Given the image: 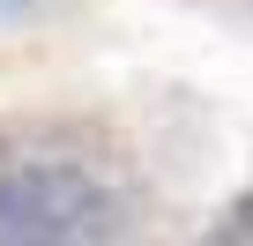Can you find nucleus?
<instances>
[{
    "label": "nucleus",
    "instance_id": "nucleus-1",
    "mask_svg": "<svg viewBox=\"0 0 253 246\" xmlns=\"http://www.w3.org/2000/svg\"><path fill=\"white\" fill-rule=\"evenodd\" d=\"M119 224V201L82 172V164H8L0 172V239L23 246H67V239H104Z\"/></svg>",
    "mask_w": 253,
    "mask_h": 246
},
{
    "label": "nucleus",
    "instance_id": "nucleus-2",
    "mask_svg": "<svg viewBox=\"0 0 253 246\" xmlns=\"http://www.w3.org/2000/svg\"><path fill=\"white\" fill-rule=\"evenodd\" d=\"M38 0H0V23H15V15H30Z\"/></svg>",
    "mask_w": 253,
    "mask_h": 246
}]
</instances>
